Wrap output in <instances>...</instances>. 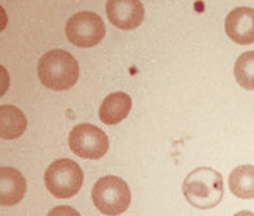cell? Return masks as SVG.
<instances>
[{
	"label": "cell",
	"mask_w": 254,
	"mask_h": 216,
	"mask_svg": "<svg viewBox=\"0 0 254 216\" xmlns=\"http://www.w3.org/2000/svg\"><path fill=\"white\" fill-rule=\"evenodd\" d=\"M182 193L187 202L193 207L201 210L213 209L223 201V177L218 171L207 168V166H201L187 174L182 185Z\"/></svg>",
	"instance_id": "6da1fadb"
},
{
	"label": "cell",
	"mask_w": 254,
	"mask_h": 216,
	"mask_svg": "<svg viewBox=\"0 0 254 216\" xmlns=\"http://www.w3.org/2000/svg\"><path fill=\"white\" fill-rule=\"evenodd\" d=\"M38 77L52 91H66L79 80V63L66 51L55 49L40 58Z\"/></svg>",
	"instance_id": "7a4b0ae2"
},
{
	"label": "cell",
	"mask_w": 254,
	"mask_h": 216,
	"mask_svg": "<svg viewBox=\"0 0 254 216\" xmlns=\"http://www.w3.org/2000/svg\"><path fill=\"white\" fill-rule=\"evenodd\" d=\"M94 207L105 216H118L129 209L132 194L123 179L116 175H105L99 179L91 191Z\"/></svg>",
	"instance_id": "3957f363"
},
{
	"label": "cell",
	"mask_w": 254,
	"mask_h": 216,
	"mask_svg": "<svg viewBox=\"0 0 254 216\" xmlns=\"http://www.w3.org/2000/svg\"><path fill=\"white\" fill-rule=\"evenodd\" d=\"M44 183L47 191L57 199H69L82 188L83 171L74 160H55L44 174Z\"/></svg>",
	"instance_id": "277c9868"
},
{
	"label": "cell",
	"mask_w": 254,
	"mask_h": 216,
	"mask_svg": "<svg viewBox=\"0 0 254 216\" xmlns=\"http://www.w3.org/2000/svg\"><path fill=\"white\" fill-rule=\"evenodd\" d=\"M66 36L77 47H94L105 38V24L96 13H75L66 22Z\"/></svg>",
	"instance_id": "5b68a950"
},
{
	"label": "cell",
	"mask_w": 254,
	"mask_h": 216,
	"mask_svg": "<svg viewBox=\"0 0 254 216\" xmlns=\"http://www.w3.org/2000/svg\"><path fill=\"white\" fill-rule=\"evenodd\" d=\"M69 147L82 159L99 160L109 151V136L93 124H80L69 133Z\"/></svg>",
	"instance_id": "8992f818"
},
{
	"label": "cell",
	"mask_w": 254,
	"mask_h": 216,
	"mask_svg": "<svg viewBox=\"0 0 254 216\" xmlns=\"http://www.w3.org/2000/svg\"><path fill=\"white\" fill-rule=\"evenodd\" d=\"M105 9L109 21L121 30H133L144 19V6L138 0H109Z\"/></svg>",
	"instance_id": "52a82bcc"
},
{
	"label": "cell",
	"mask_w": 254,
	"mask_h": 216,
	"mask_svg": "<svg viewBox=\"0 0 254 216\" xmlns=\"http://www.w3.org/2000/svg\"><path fill=\"white\" fill-rule=\"evenodd\" d=\"M224 30L231 41L247 46L254 43V8L237 6L226 16Z\"/></svg>",
	"instance_id": "ba28073f"
},
{
	"label": "cell",
	"mask_w": 254,
	"mask_h": 216,
	"mask_svg": "<svg viewBox=\"0 0 254 216\" xmlns=\"http://www.w3.org/2000/svg\"><path fill=\"white\" fill-rule=\"evenodd\" d=\"M27 182L21 171L11 166L0 168V202L3 207L19 204L25 196Z\"/></svg>",
	"instance_id": "9c48e42d"
},
{
	"label": "cell",
	"mask_w": 254,
	"mask_h": 216,
	"mask_svg": "<svg viewBox=\"0 0 254 216\" xmlns=\"http://www.w3.org/2000/svg\"><path fill=\"white\" fill-rule=\"evenodd\" d=\"M132 99L127 93L116 91L105 97L99 107V119L107 125H116L130 113Z\"/></svg>",
	"instance_id": "30bf717a"
},
{
	"label": "cell",
	"mask_w": 254,
	"mask_h": 216,
	"mask_svg": "<svg viewBox=\"0 0 254 216\" xmlns=\"http://www.w3.org/2000/svg\"><path fill=\"white\" fill-rule=\"evenodd\" d=\"M27 129L25 114L14 105L0 107V136L2 140H16Z\"/></svg>",
	"instance_id": "8fae6325"
},
{
	"label": "cell",
	"mask_w": 254,
	"mask_h": 216,
	"mask_svg": "<svg viewBox=\"0 0 254 216\" xmlns=\"http://www.w3.org/2000/svg\"><path fill=\"white\" fill-rule=\"evenodd\" d=\"M229 190L239 199L254 198V166L242 164L229 174Z\"/></svg>",
	"instance_id": "7c38bea8"
},
{
	"label": "cell",
	"mask_w": 254,
	"mask_h": 216,
	"mask_svg": "<svg viewBox=\"0 0 254 216\" xmlns=\"http://www.w3.org/2000/svg\"><path fill=\"white\" fill-rule=\"evenodd\" d=\"M234 75L243 90L254 91V51L243 52L237 58L234 64Z\"/></svg>",
	"instance_id": "4fadbf2b"
},
{
	"label": "cell",
	"mask_w": 254,
	"mask_h": 216,
	"mask_svg": "<svg viewBox=\"0 0 254 216\" xmlns=\"http://www.w3.org/2000/svg\"><path fill=\"white\" fill-rule=\"evenodd\" d=\"M47 216H80V213L69 205H58L47 213Z\"/></svg>",
	"instance_id": "5bb4252c"
},
{
	"label": "cell",
	"mask_w": 254,
	"mask_h": 216,
	"mask_svg": "<svg viewBox=\"0 0 254 216\" xmlns=\"http://www.w3.org/2000/svg\"><path fill=\"white\" fill-rule=\"evenodd\" d=\"M234 216H254V213L253 212H248V210H242V212L236 213Z\"/></svg>",
	"instance_id": "9a60e30c"
}]
</instances>
